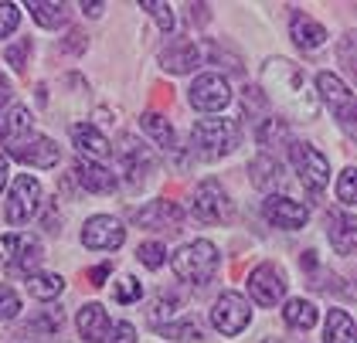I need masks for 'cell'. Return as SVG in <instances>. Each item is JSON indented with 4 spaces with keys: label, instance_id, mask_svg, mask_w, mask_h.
I'll return each instance as SVG.
<instances>
[{
    "label": "cell",
    "instance_id": "1",
    "mask_svg": "<svg viewBox=\"0 0 357 343\" xmlns=\"http://www.w3.org/2000/svg\"><path fill=\"white\" fill-rule=\"evenodd\" d=\"M262 96L266 102L282 109L289 119H317V96L310 92V79L300 65H293L289 58H269L262 65Z\"/></svg>",
    "mask_w": 357,
    "mask_h": 343
},
{
    "label": "cell",
    "instance_id": "2",
    "mask_svg": "<svg viewBox=\"0 0 357 343\" xmlns=\"http://www.w3.org/2000/svg\"><path fill=\"white\" fill-rule=\"evenodd\" d=\"M174 272L184 279V282H191V286H204V282H211L215 279V272H218V248L208 241V238H197V241H188L174 259Z\"/></svg>",
    "mask_w": 357,
    "mask_h": 343
},
{
    "label": "cell",
    "instance_id": "3",
    "mask_svg": "<svg viewBox=\"0 0 357 343\" xmlns=\"http://www.w3.org/2000/svg\"><path fill=\"white\" fill-rule=\"evenodd\" d=\"M191 143L201 157H225L238 146V123L235 119H201V123H194Z\"/></svg>",
    "mask_w": 357,
    "mask_h": 343
},
{
    "label": "cell",
    "instance_id": "4",
    "mask_svg": "<svg viewBox=\"0 0 357 343\" xmlns=\"http://www.w3.org/2000/svg\"><path fill=\"white\" fill-rule=\"evenodd\" d=\"M38 204H41V184H38L31 174H17V177L10 181L7 201H3V221L17 228V224H24V221L34 218Z\"/></svg>",
    "mask_w": 357,
    "mask_h": 343
},
{
    "label": "cell",
    "instance_id": "5",
    "mask_svg": "<svg viewBox=\"0 0 357 343\" xmlns=\"http://www.w3.org/2000/svg\"><path fill=\"white\" fill-rule=\"evenodd\" d=\"M191 214L204 224H221V221H231L235 208L218 181H201L191 194Z\"/></svg>",
    "mask_w": 357,
    "mask_h": 343
},
{
    "label": "cell",
    "instance_id": "6",
    "mask_svg": "<svg viewBox=\"0 0 357 343\" xmlns=\"http://www.w3.org/2000/svg\"><path fill=\"white\" fill-rule=\"evenodd\" d=\"M289 160H293V167H296V174H300V181L310 190H324L330 184V160L313 146V143H289Z\"/></svg>",
    "mask_w": 357,
    "mask_h": 343
},
{
    "label": "cell",
    "instance_id": "7",
    "mask_svg": "<svg viewBox=\"0 0 357 343\" xmlns=\"http://www.w3.org/2000/svg\"><path fill=\"white\" fill-rule=\"evenodd\" d=\"M248 319H252V310L242 292H221L211 306V323L221 337H238L248 326Z\"/></svg>",
    "mask_w": 357,
    "mask_h": 343
},
{
    "label": "cell",
    "instance_id": "8",
    "mask_svg": "<svg viewBox=\"0 0 357 343\" xmlns=\"http://www.w3.org/2000/svg\"><path fill=\"white\" fill-rule=\"evenodd\" d=\"M7 153L14 160H21V163H28V167H38V170H52L61 160V150H58L55 139L38 136V132H28V136L7 143Z\"/></svg>",
    "mask_w": 357,
    "mask_h": 343
},
{
    "label": "cell",
    "instance_id": "9",
    "mask_svg": "<svg viewBox=\"0 0 357 343\" xmlns=\"http://www.w3.org/2000/svg\"><path fill=\"white\" fill-rule=\"evenodd\" d=\"M317 89H320L324 102L337 112V123L344 126V132H354V92L340 82V75L320 72L317 75Z\"/></svg>",
    "mask_w": 357,
    "mask_h": 343
},
{
    "label": "cell",
    "instance_id": "10",
    "mask_svg": "<svg viewBox=\"0 0 357 343\" xmlns=\"http://www.w3.org/2000/svg\"><path fill=\"white\" fill-rule=\"evenodd\" d=\"M248 296L259 306H275L286 296V275H282V268H275L273 262L255 265L252 275H248Z\"/></svg>",
    "mask_w": 357,
    "mask_h": 343
},
{
    "label": "cell",
    "instance_id": "11",
    "mask_svg": "<svg viewBox=\"0 0 357 343\" xmlns=\"http://www.w3.org/2000/svg\"><path fill=\"white\" fill-rule=\"evenodd\" d=\"M123 241H126V228L109 218V214H96V218H89L82 228V245L85 248H96V252H116V248H123Z\"/></svg>",
    "mask_w": 357,
    "mask_h": 343
},
{
    "label": "cell",
    "instance_id": "12",
    "mask_svg": "<svg viewBox=\"0 0 357 343\" xmlns=\"http://www.w3.org/2000/svg\"><path fill=\"white\" fill-rule=\"evenodd\" d=\"M188 99H191V106L201 109V112H218V109H225L231 102V89H228L225 75L208 72V75H197V79H194Z\"/></svg>",
    "mask_w": 357,
    "mask_h": 343
},
{
    "label": "cell",
    "instance_id": "13",
    "mask_svg": "<svg viewBox=\"0 0 357 343\" xmlns=\"http://www.w3.org/2000/svg\"><path fill=\"white\" fill-rule=\"evenodd\" d=\"M262 211H266V221H269V224L286 228V231H296V228H303V224L310 221L306 204L293 201V197H286V194H269L266 204H262Z\"/></svg>",
    "mask_w": 357,
    "mask_h": 343
},
{
    "label": "cell",
    "instance_id": "14",
    "mask_svg": "<svg viewBox=\"0 0 357 343\" xmlns=\"http://www.w3.org/2000/svg\"><path fill=\"white\" fill-rule=\"evenodd\" d=\"M3 252L10 255V268H17V272H24V275H31V272L41 265V259H45L41 241L34 235H24V231L3 235Z\"/></svg>",
    "mask_w": 357,
    "mask_h": 343
},
{
    "label": "cell",
    "instance_id": "15",
    "mask_svg": "<svg viewBox=\"0 0 357 343\" xmlns=\"http://www.w3.org/2000/svg\"><path fill=\"white\" fill-rule=\"evenodd\" d=\"M197 61H201V48L194 41H167L164 52H160V65H164L167 72H174V75L194 72Z\"/></svg>",
    "mask_w": 357,
    "mask_h": 343
},
{
    "label": "cell",
    "instance_id": "16",
    "mask_svg": "<svg viewBox=\"0 0 357 343\" xmlns=\"http://www.w3.org/2000/svg\"><path fill=\"white\" fill-rule=\"evenodd\" d=\"M181 218H184V211L174 201H150L146 208L133 211V221L143 224V228H170V231H177Z\"/></svg>",
    "mask_w": 357,
    "mask_h": 343
},
{
    "label": "cell",
    "instance_id": "17",
    "mask_svg": "<svg viewBox=\"0 0 357 343\" xmlns=\"http://www.w3.org/2000/svg\"><path fill=\"white\" fill-rule=\"evenodd\" d=\"M327 235H330V245L340 255H351L357 241V218L351 211H333L327 218Z\"/></svg>",
    "mask_w": 357,
    "mask_h": 343
},
{
    "label": "cell",
    "instance_id": "18",
    "mask_svg": "<svg viewBox=\"0 0 357 343\" xmlns=\"http://www.w3.org/2000/svg\"><path fill=\"white\" fill-rule=\"evenodd\" d=\"M75 177L92 194H112L116 190V174L109 167H102V163H92V160H79L75 163Z\"/></svg>",
    "mask_w": 357,
    "mask_h": 343
},
{
    "label": "cell",
    "instance_id": "19",
    "mask_svg": "<svg viewBox=\"0 0 357 343\" xmlns=\"http://www.w3.org/2000/svg\"><path fill=\"white\" fill-rule=\"evenodd\" d=\"M289 34H293V41L300 45L303 52H317V48H324L327 45V27L317 24L313 17H306V14H293V21H289Z\"/></svg>",
    "mask_w": 357,
    "mask_h": 343
},
{
    "label": "cell",
    "instance_id": "20",
    "mask_svg": "<svg viewBox=\"0 0 357 343\" xmlns=\"http://www.w3.org/2000/svg\"><path fill=\"white\" fill-rule=\"evenodd\" d=\"M79 333H82L85 343H102L106 340V333H109V317H106V310L99 306V303H85L82 310H79Z\"/></svg>",
    "mask_w": 357,
    "mask_h": 343
},
{
    "label": "cell",
    "instance_id": "21",
    "mask_svg": "<svg viewBox=\"0 0 357 343\" xmlns=\"http://www.w3.org/2000/svg\"><path fill=\"white\" fill-rule=\"evenodd\" d=\"M72 143H75V150L85 153V157H109L112 146L109 139L102 136V132L96 130V126H72Z\"/></svg>",
    "mask_w": 357,
    "mask_h": 343
},
{
    "label": "cell",
    "instance_id": "22",
    "mask_svg": "<svg viewBox=\"0 0 357 343\" xmlns=\"http://www.w3.org/2000/svg\"><path fill=\"white\" fill-rule=\"evenodd\" d=\"M28 132H31V112L24 106H14L7 116H0V143L3 146L21 139V136H28Z\"/></svg>",
    "mask_w": 357,
    "mask_h": 343
},
{
    "label": "cell",
    "instance_id": "23",
    "mask_svg": "<svg viewBox=\"0 0 357 343\" xmlns=\"http://www.w3.org/2000/svg\"><path fill=\"white\" fill-rule=\"evenodd\" d=\"M248 174H252V184L262 187V190L282 184V167H279V160H273V157H255L252 167H248Z\"/></svg>",
    "mask_w": 357,
    "mask_h": 343
},
{
    "label": "cell",
    "instance_id": "24",
    "mask_svg": "<svg viewBox=\"0 0 357 343\" xmlns=\"http://www.w3.org/2000/svg\"><path fill=\"white\" fill-rule=\"evenodd\" d=\"M282 319L293 326V330H313L317 326V306L310 299H289L286 310H282Z\"/></svg>",
    "mask_w": 357,
    "mask_h": 343
},
{
    "label": "cell",
    "instance_id": "25",
    "mask_svg": "<svg viewBox=\"0 0 357 343\" xmlns=\"http://www.w3.org/2000/svg\"><path fill=\"white\" fill-rule=\"evenodd\" d=\"M28 10H31V17H34L41 27H61L65 21H68L65 3H52V0H31Z\"/></svg>",
    "mask_w": 357,
    "mask_h": 343
},
{
    "label": "cell",
    "instance_id": "26",
    "mask_svg": "<svg viewBox=\"0 0 357 343\" xmlns=\"http://www.w3.org/2000/svg\"><path fill=\"white\" fill-rule=\"evenodd\" d=\"M65 289V279L55 272H31L28 275V292L34 299H55Z\"/></svg>",
    "mask_w": 357,
    "mask_h": 343
},
{
    "label": "cell",
    "instance_id": "27",
    "mask_svg": "<svg viewBox=\"0 0 357 343\" xmlns=\"http://www.w3.org/2000/svg\"><path fill=\"white\" fill-rule=\"evenodd\" d=\"M327 343H354V319L344 310H330L327 317Z\"/></svg>",
    "mask_w": 357,
    "mask_h": 343
},
{
    "label": "cell",
    "instance_id": "28",
    "mask_svg": "<svg viewBox=\"0 0 357 343\" xmlns=\"http://www.w3.org/2000/svg\"><path fill=\"white\" fill-rule=\"evenodd\" d=\"M139 126H143V132H150L164 150H174L177 146V139H174V130H170V123H167L160 112H143L139 116Z\"/></svg>",
    "mask_w": 357,
    "mask_h": 343
},
{
    "label": "cell",
    "instance_id": "29",
    "mask_svg": "<svg viewBox=\"0 0 357 343\" xmlns=\"http://www.w3.org/2000/svg\"><path fill=\"white\" fill-rule=\"evenodd\" d=\"M255 139H259V146H275V143H282L286 139V123L282 119H259V132H255Z\"/></svg>",
    "mask_w": 357,
    "mask_h": 343
},
{
    "label": "cell",
    "instance_id": "30",
    "mask_svg": "<svg viewBox=\"0 0 357 343\" xmlns=\"http://www.w3.org/2000/svg\"><path fill=\"white\" fill-rule=\"evenodd\" d=\"M337 201H340L344 208H351V204L357 201V174H354V167L340 170V181H337Z\"/></svg>",
    "mask_w": 357,
    "mask_h": 343
},
{
    "label": "cell",
    "instance_id": "31",
    "mask_svg": "<svg viewBox=\"0 0 357 343\" xmlns=\"http://www.w3.org/2000/svg\"><path fill=\"white\" fill-rule=\"evenodd\" d=\"M174 310H177V296H174V292H160V296L153 299V306H150L146 317H150L153 326H160V319H170L174 317Z\"/></svg>",
    "mask_w": 357,
    "mask_h": 343
},
{
    "label": "cell",
    "instance_id": "32",
    "mask_svg": "<svg viewBox=\"0 0 357 343\" xmlns=\"http://www.w3.org/2000/svg\"><path fill=\"white\" fill-rule=\"evenodd\" d=\"M137 259L146 265V268H160L164 259H167V248L160 245V241H143V245L137 248Z\"/></svg>",
    "mask_w": 357,
    "mask_h": 343
},
{
    "label": "cell",
    "instance_id": "33",
    "mask_svg": "<svg viewBox=\"0 0 357 343\" xmlns=\"http://www.w3.org/2000/svg\"><path fill=\"white\" fill-rule=\"evenodd\" d=\"M112 296H116V303H139V296H143V286H139L133 275H123L119 282H116V289H112Z\"/></svg>",
    "mask_w": 357,
    "mask_h": 343
},
{
    "label": "cell",
    "instance_id": "34",
    "mask_svg": "<svg viewBox=\"0 0 357 343\" xmlns=\"http://www.w3.org/2000/svg\"><path fill=\"white\" fill-rule=\"evenodd\" d=\"M139 7L153 14V21L160 24V31H164V34H167V31H174V10H170V3H160V0H143Z\"/></svg>",
    "mask_w": 357,
    "mask_h": 343
},
{
    "label": "cell",
    "instance_id": "35",
    "mask_svg": "<svg viewBox=\"0 0 357 343\" xmlns=\"http://www.w3.org/2000/svg\"><path fill=\"white\" fill-rule=\"evenodd\" d=\"M28 52H31V38H21L17 45H10L3 58H7V65L14 68V72H24V65H28Z\"/></svg>",
    "mask_w": 357,
    "mask_h": 343
},
{
    "label": "cell",
    "instance_id": "36",
    "mask_svg": "<svg viewBox=\"0 0 357 343\" xmlns=\"http://www.w3.org/2000/svg\"><path fill=\"white\" fill-rule=\"evenodd\" d=\"M21 317V299L10 286H0V319H17Z\"/></svg>",
    "mask_w": 357,
    "mask_h": 343
},
{
    "label": "cell",
    "instance_id": "37",
    "mask_svg": "<svg viewBox=\"0 0 357 343\" xmlns=\"http://www.w3.org/2000/svg\"><path fill=\"white\" fill-rule=\"evenodd\" d=\"M17 24H21V10H17V3H0V38L14 34Z\"/></svg>",
    "mask_w": 357,
    "mask_h": 343
},
{
    "label": "cell",
    "instance_id": "38",
    "mask_svg": "<svg viewBox=\"0 0 357 343\" xmlns=\"http://www.w3.org/2000/svg\"><path fill=\"white\" fill-rule=\"evenodd\" d=\"M167 340H201V330L197 323H177V326H160Z\"/></svg>",
    "mask_w": 357,
    "mask_h": 343
},
{
    "label": "cell",
    "instance_id": "39",
    "mask_svg": "<svg viewBox=\"0 0 357 343\" xmlns=\"http://www.w3.org/2000/svg\"><path fill=\"white\" fill-rule=\"evenodd\" d=\"M102 343H137V330L130 323H116V326H109V333H106Z\"/></svg>",
    "mask_w": 357,
    "mask_h": 343
},
{
    "label": "cell",
    "instance_id": "40",
    "mask_svg": "<svg viewBox=\"0 0 357 343\" xmlns=\"http://www.w3.org/2000/svg\"><path fill=\"white\" fill-rule=\"evenodd\" d=\"M242 102H245V109H255V112H262V109L269 106V102H266V96H262V89H245Z\"/></svg>",
    "mask_w": 357,
    "mask_h": 343
},
{
    "label": "cell",
    "instance_id": "41",
    "mask_svg": "<svg viewBox=\"0 0 357 343\" xmlns=\"http://www.w3.org/2000/svg\"><path fill=\"white\" fill-rule=\"evenodd\" d=\"M61 48H65V52H82L85 48V34L82 31H72V34H68V41H65Z\"/></svg>",
    "mask_w": 357,
    "mask_h": 343
},
{
    "label": "cell",
    "instance_id": "42",
    "mask_svg": "<svg viewBox=\"0 0 357 343\" xmlns=\"http://www.w3.org/2000/svg\"><path fill=\"white\" fill-rule=\"evenodd\" d=\"M10 96H14V89H10V82L3 79V75H0V106H3V102H10Z\"/></svg>",
    "mask_w": 357,
    "mask_h": 343
},
{
    "label": "cell",
    "instance_id": "43",
    "mask_svg": "<svg viewBox=\"0 0 357 343\" xmlns=\"http://www.w3.org/2000/svg\"><path fill=\"white\" fill-rule=\"evenodd\" d=\"M109 275V265H102V268H96L92 272V286H102V279Z\"/></svg>",
    "mask_w": 357,
    "mask_h": 343
},
{
    "label": "cell",
    "instance_id": "44",
    "mask_svg": "<svg viewBox=\"0 0 357 343\" xmlns=\"http://www.w3.org/2000/svg\"><path fill=\"white\" fill-rule=\"evenodd\" d=\"M82 10L89 14V17H99V14H102L106 7H102V3H82Z\"/></svg>",
    "mask_w": 357,
    "mask_h": 343
},
{
    "label": "cell",
    "instance_id": "45",
    "mask_svg": "<svg viewBox=\"0 0 357 343\" xmlns=\"http://www.w3.org/2000/svg\"><path fill=\"white\" fill-rule=\"evenodd\" d=\"M7 174H10V167H7V160L0 153V194H3V184H7Z\"/></svg>",
    "mask_w": 357,
    "mask_h": 343
}]
</instances>
